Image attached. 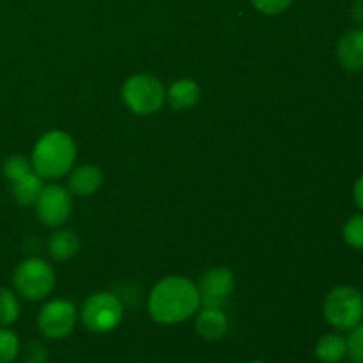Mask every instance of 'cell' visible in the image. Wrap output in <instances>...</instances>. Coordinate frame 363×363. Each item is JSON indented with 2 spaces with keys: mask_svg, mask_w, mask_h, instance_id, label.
Returning <instances> with one entry per match:
<instances>
[{
  "mask_svg": "<svg viewBox=\"0 0 363 363\" xmlns=\"http://www.w3.org/2000/svg\"><path fill=\"white\" fill-rule=\"evenodd\" d=\"M77 325V307L71 301L55 298L41 307L38 314V326L46 339H66Z\"/></svg>",
  "mask_w": 363,
  "mask_h": 363,
  "instance_id": "obj_7",
  "label": "cell"
},
{
  "mask_svg": "<svg viewBox=\"0 0 363 363\" xmlns=\"http://www.w3.org/2000/svg\"><path fill=\"white\" fill-rule=\"evenodd\" d=\"M197 333L206 340H220L229 330V319L218 307H202L199 308L197 319H195Z\"/></svg>",
  "mask_w": 363,
  "mask_h": 363,
  "instance_id": "obj_11",
  "label": "cell"
},
{
  "mask_svg": "<svg viewBox=\"0 0 363 363\" xmlns=\"http://www.w3.org/2000/svg\"><path fill=\"white\" fill-rule=\"evenodd\" d=\"M77 160V145L73 138L60 130L43 135L32 151V170L43 179H59L66 176Z\"/></svg>",
  "mask_w": 363,
  "mask_h": 363,
  "instance_id": "obj_2",
  "label": "cell"
},
{
  "mask_svg": "<svg viewBox=\"0 0 363 363\" xmlns=\"http://www.w3.org/2000/svg\"><path fill=\"white\" fill-rule=\"evenodd\" d=\"M353 197H354V202H357L358 209H362V213H363V176L358 177L357 183H354Z\"/></svg>",
  "mask_w": 363,
  "mask_h": 363,
  "instance_id": "obj_25",
  "label": "cell"
},
{
  "mask_svg": "<svg viewBox=\"0 0 363 363\" xmlns=\"http://www.w3.org/2000/svg\"><path fill=\"white\" fill-rule=\"evenodd\" d=\"M71 209H73L71 191L60 184L45 186L35 201L38 218L52 229H57L67 222V218L71 216Z\"/></svg>",
  "mask_w": 363,
  "mask_h": 363,
  "instance_id": "obj_8",
  "label": "cell"
},
{
  "mask_svg": "<svg viewBox=\"0 0 363 363\" xmlns=\"http://www.w3.org/2000/svg\"><path fill=\"white\" fill-rule=\"evenodd\" d=\"M20 318V301L13 291L0 287V326H11Z\"/></svg>",
  "mask_w": 363,
  "mask_h": 363,
  "instance_id": "obj_17",
  "label": "cell"
},
{
  "mask_svg": "<svg viewBox=\"0 0 363 363\" xmlns=\"http://www.w3.org/2000/svg\"><path fill=\"white\" fill-rule=\"evenodd\" d=\"M342 238L351 248L354 250H363V213L354 215L344 223Z\"/></svg>",
  "mask_w": 363,
  "mask_h": 363,
  "instance_id": "obj_19",
  "label": "cell"
},
{
  "mask_svg": "<svg viewBox=\"0 0 363 363\" xmlns=\"http://www.w3.org/2000/svg\"><path fill=\"white\" fill-rule=\"evenodd\" d=\"M347 354V340L339 333H326L315 344V358L321 363H339Z\"/></svg>",
  "mask_w": 363,
  "mask_h": 363,
  "instance_id": "obj_15",
  "label": "cell"
},
{
  "mask_svg": "<svg viewBox=\"0 0 363 363\" xmlns=\"http://www.w3.org/2000/svg\"><path fill=\"white\" fill-rule=\"evenodd\" d=\"M323 311L333 328L351 332L363 321V294L353 286H337L326 294Z\"/></svg>",
  "mask_w": 363,
  "mask_h": 363,
  "instance_id": "obj_4",
  "label": "cell"
},
{
  "mask_svg": "<svg viewBox=\"0 0 363 363\" xmlns=\"http://www.w3.org/2000/svg\"><path fill=\"white\" fill-rule=\"evenodd\" d=\"M234 284H236V280H234V275L230 269L223 268V266H216V268L208 269L199 279L197 284L202 307L222 308L230 298V294H233Z\"/></svg>",
  "mask_w": 363,
  "mask_h": 363,
  "instance_id": "obj_9",
  "label": "cell"
},
{
  "mask_svg": "<svg viewBox=\"0 0 363 363\" xmlns=\"http://www.w3.org/2000/svg\"><path fill=\"white\" fill-rule=\"evenodd\" d=\"M43 188H45V184H43V177H39L34 170L28 172L27 176L20 177L18 181H14V183H11V190H13L14 201L21 206L35 204V201H38Z\"/></svg>",
  "mask_w": 363,
  "mask_h": 363,
  "instance_id": "obj_16",
  "label": "cell"
},
{
  "mask_svg": "<svg viewBox=\"0 0 363 363\" xmlns=\"http://www.w3.org/2000/svg\"><path fill=\"white\" fill-rule=\"evenodd\" d=\"M48 358H50L48 350H46L43 344L32 340V342H28L27 346H25L23 350L25 363H48Z\"/></svg>",
  "mask_w": 363,
  "mask_h": 363,
  "instance_id": "obj_23",
  "label": "cell"
},
{
  "mask_svg": "<svg viewBox=\"0 0 363 363\" xmlns=\"http://www.w3.org/2000/svg\"><path fill=\"white\" fill-rule=\"evenodd\" d=\"M28 172H32V163L25 156L14 155L4 162V176H6L9 183H14L20 177L27 176Z\"/></svg>",
  "mask_w": 363,
  "mask_h": 363,
  "instance_id": "obj_20",
  "label": "cell"
},
{
  "mask_svg": "<svg viewBox=\"0 0 363 363\" xmlns=\"http://www.w3.org/2000/svg\"><path fill=\"white\" fill-rule=\"evenodd\" d=\"M201 98V87L191 78L176 80L167 91V101L174 110H188L195 106Z\"/></svg>",
  "mask_w": 363,
  "mask_h": 363,
  "instance_id": "obj_13",
  "label": "cell"
},
{
  "mask_svg": "<svg viewBox=\"0 0 363 363\" xmlns=\"http://www.w3.org/2000/svg\"><path fill=\"white\" fill-rule=\"evenodd\" d=\"M252 6L264 14H280L293 4V0H250Z\"/></svg>",
  "mask_w": 363,
  "mask_h": 363,
  "instance_id": "obj_22",
  "label": "cell"
},
{
  "mask_svg": "<svg viewBox=\"0 0 363 363\" xmlns=\"http://www.w3.org/2000/svg\"><path fill=\"white\" fill-rule=\"evenodd\" d=\"M337 60L351 73L363 71V27L350 28L337 45Z\"/></svg>",
  "mask_w": 363,
  "mask_h": 363,
  "instance_id": "obj_10",
  "label": "cell"
},
{
  "mask_svg": "<svg viewBox=\"0 0 363 363\" xmlns=\"http://www.w3.org/2000/svg\"><path fill=\"white\" fill-rule=\"evenodd\" d=\"M347 357L353 363H363V321L351 330L347 337Z\"/></svg>",
  "mask_w": 363,
  "mask_h": 363,
  "instance_id": "obj_21",
  "label": "cell"
},
{
  "mask_svg": "<svg viewBox=\"0 0 363 363\" xmlns=\"http://www.w3.org/2000/svg\"><path fill=\"white\" fill-rule=\"evenodd\" d=\"M13 286L16 293L25 300H43L55 287V272L43 259L28 257L21 261L14 269Z\"/></svg>",
  "mask_w": 363,
  "mask_h": 363,
  "instance_id": "obj_5",
  "label": "cell"
},
{
  "mask_svg": "<svg viewBox=\"0 0 363 363\" xmlns=\"http://www.w3.org/2000/svg\"><path fill=\"white\" fill-rule=\"evenodd\" d=\"M80 250V238L69 229H62L52 234L48 240V254L55 261H69Z\"/></svg>",
  "mask_w": 363,
  "mask_h": 363,
  "instance_id": "obj_14",
  "label": "cell"
},
{
  "mask_svg": "<svg viewBox=\"0 0 363 363\" xmlns=\"http://www.w3.org/2000/svg\"><path fill=\"white\" fill-rule=\"evenodd\" d=\"M248 363H264V362H261V360H252V362H248Z\"/></svg>",
  "mask_w": 363,
  "mask_h": 363,
  "instance_id": "obj_26",
  "label": "cell"
},
{
  "mask_svg": "<svg viewBox=\"0 0 363 363\" xmlns=\"http://www.w3.org/2000/svg\"><path fill=\"white\" fill-rule=\"evenodd\" d=\"M351 18L358 27H363V0H354L351 6Z\"/></svg>",
  "mask_w": 363,
  "mask_h": 363,
  "instance_id": "obj_24",
  "label": "cell"
},
{
  "mask_svg": "<svg viewBox=\"0 0 363 363\" xmlns=\"http://www.w3.org/2000/svg\"><path fill=\"white\" fill-rule=\"evenodd\" d=\"M123 101L137 116H151L163 106L167 99L165 87L156 77L138 73L128 78L123 85Z\"/></svg>",
  "mask_w": 363,
  "mask_h": 363,
  "instance_id": "obj_3",
  "label": "cell"
},
{
  "mask_svg": "<svg viewBox=\"0 0 363 363\" xmlns=\"http://www.w3.org/2000/svg\"><path fill=\"white\" fill-rule=\"evenodd\" d=\"M18 353H20V340L16 333L7 330V326H0V363L14 362Z\"/></svg>",
  "mask_w": 363,
  "mask_h": 363,
  "instance_id": "obj_18",
  "label": "cell"
},
{
  "mask_svg": "<svg viewBox=\"0 0 363 363\" xmlns=\"http://www.w3.org/2000/svg\"><path fill=\"white\" fill-rule=\"evenodd\" d=\"M123 315V301L110 293L92 294L82 308V323L92 333L112 332L121 325Z\"/></svg>",
  "mask_w": 363,
  "mask_h": 363,
  "instance_id": "obj_6",
  "label": "cell"
},
{
  "mask_svg": "<svg viewBox=\"0 0 363 363\" xmlns=\"http://www.w3.org/2000/svg\"><path fill=\"white\" fill-rule=\"evenodd\" d=\"M103 172L96 165H80L71 172L67 186L73 195L78 197H91L101 188Z\"/></svg>",
  "mask_w": 363,
  "mask_h": 363,
  "instance_id": "obj_12",
  "label": "cell"
},
{
  "mask_svg": "<svg viewBox=\"0 0 363 363\" xmlns=\"http://www.w3.org/2000/svg\"><path fill=\"white\" fill-rule=\"evenodd\" d=\"M201 308L199 289L186 277H165L152 287L147 311L160 325H179Z\"/></svg>",
  "mask_w": 363,
  "mask_h": 363,
  "instance_id": "obj_1",
  "label": "cell"
}]
</instances>
